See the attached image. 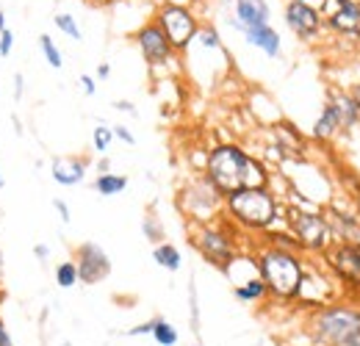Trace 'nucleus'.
I'll use <instances>...</instances> for the list:
<instances>
[{"instance_id": "nucleus-33", "label": "nucleus", "mask_w": 360, "mask_h": 346, "mask_svg": "<svg viewBox=\"0 0 360 346\" xmlns=\"http://www.w3.org/2000/svg\"><path fill=\"white\" fill-rule=\"evenodd\" d=\"M111 130H114V139H120V141H125V144H131V147L136 144V136L125 128V125H114Z\"/></svg>"}, {"instance_id": "nucleus-44", "label": "nucleus", "mask_w": 360, "mask_h": 346, "mask_svg": "<svg viewBox=\"0 0 360 346\" xmlns=\"http://www.w3.org/2000/svg\"><path fill=\"white\" fill-rule=\"evenodd\" d=\"M94 3H100V6H108V3H120V0H94Z\"/></svg>"}, {"instance_id": "nucleus-9", "label": "nucleus", "mask_w": 360, "mask_h": 346, "mask_svg": "<svg viewBox=\"0 0 360 346\" xmlns=\"http://www.w3.org/2000/svg\"><path fill=\"white\" fill-rule=\"evenodd\" d=\"M72 260L78 266V280L84 286H97V283H103L111 274V258H108V252L100 244H94V241L78 244L75 252H72Z\"/></svg>"}, {"instance_id": "nucleus-8", "label": "nucleus", "mask_w": 360, "mask_h": 346, "mask_svg": "<svg viewBox=\"0 0 360 346\" xmlns=\"http://www.w3.org/2000/svg\"><path fill=\"white\" fill-rule=\"evenodd\" d=\"M288 230L291 236L297 238L300 250H311V252H319L327 247L330 241V224H327V217L316 214V211H288Z\"/></svg>"}, {"instance_id": "nucleus-20", "label": "nucleus", "mask_w": 360, "mask_h": 346, "mask_svg": "<svg viewBox=\"0 0 360 346\" xmlns=\"http://www.w3.org/2000/svg\"><path fill=\"white\" fill-rule=\"evenodd\" d=\"M153 260H155L161 269H167V271H178L180 266H183L180 250L175 244H169V241H161V244L153 247Z\"/></svg>"}, {"instance_id": "nucleus-37", "label": "nucleus", "mask_w": 360, "mask_h": 346, "mask_svg": "<svg viewBox=\"0 0 360 346\" xmlns=\"http://www.w3.org/2000/svg\"><path fill=\"white\" fill-rule=\"evenodd\" d=\"M114 108H117V111H122V114L136 117V105L131 103V100H117V103H114Z\"/></svg>"}, {"instance_id": "nucleus-13", "label": "nucleus", "mask_w": 360, "mask_h": 346, "mask_svg": "<svg viewBox=\"0 0 360 346\" xmlns=\"http://www.w3.org/2000/svg\"><path fill=\"white\" fill-rule=\"evenodd\" d=\"M86 169H89L86 155H56L50 161V177L64 188L81 186L86 180Z\"/></svg>"}, {"instance_id": "nucleus-25", "label": "nucleus", "mask_w": 360, "mask_h": 346, "mask_svg": "<svg viewBox=\"0 0 360 346\" xmlns=\"http://www.w3.org/2000/svg\"><path fill=\"white\" fill-rule=\"evenodd\" d=\"M53 23H56V28H58L64 37H70V39H75V42L84 39V31H81V25H78V20H75L72 14H56Z\"/></svg>"}, {"instance_id": "nucleus-28", "label": "nucleus", "mask_w": 360, "mask_h": 346, "mask_svg": "<svg viewBox=\"0 0 360 346\" xmlns=\"http://www.w3.org/2000/svg\"><path fill=\"white\" fill-rule=\"evenodd\" d=\"M197 39H200V44H202V47H214V50H219V47H222V42H219V34H217V28H214V25L200 28Z\"/></svg>"}, {"instance_id": "nucleus-15", "label": "nucleus", "mask_w": 360, "mask_h": 346, "mask_svg": "<svg viewBox=\"0 0 360 346\" xmlns=\"http://www.w3.org/2000/svg\"><path fill=\"white\" fill-rule=\"evenodd\" d=\"M330 28L341 34H355L360 37V6L352 0H338V8L330 14Z\"/></svg>"}, {"instance_id": "nucleus-36", "label": "nucleus", "mask_w": 360, "mask_h": 346, "mask_svg": "<svg viewBox=\"0 0 360 346\" xmlns=\"http://www.w3.org/2000/svg\"><path fill=\"white\" fill-rule=\"evenodd\" d=\"M22 94H25V75L17 72L14 75V100H22Z\"/></svg>"}, {"instance_id": "nucleus-29", "label": "nucleus", "mask_w": 360, "mask_h": 346, "mask_svg": "<svg viewBox=\"0 0 360 346\" xmlns=\"http://www.w3.org/2000/svg\"><path fill=\"white\" fill-rule=\"evenodd\" d=\"M188 305H191V330L200 333V307H197V291H194V286H188Z\"/></svg>"}, {"instance_id": "nucleus-39", "label": "nucleus", "mask_w": 360, "mask_h": 346, "mask_svg": "<svg viewBox=\"0 0 360 346\" xmlns=\"http://www.w3.org/2000/svg\"><path fill=\"white\" fill-rule=\"evenodd\" d=\"M94 75H97V81H105V78H108V75H111V67H108V64H100V67H97V72H94Z\"/></svg>"}, {"instance_id": "nucleus-18", "label": "nucleus", "mask_w": 360, "mask_h": 346, "mask_svg": "<svg viewBox=\"0 0 360 346\" xmlns=\"http://www.w3.org/2000/svg\"><path fill=\"white\" fill-rule=\"evenodd\" d=\"M338 128H341V120H338L335 105L330 103V105L321 108V114H319V120H316L314 136L319 139V141H327V139H333V136L338 133Z\"/></svg>"}, {"instance_id": "nucleus-21", "label": "nucleus", "mask_w": 360, "mask_h": 346, "mask_svg": "<svg viewBox=\"0 0 360 346\" xmlns=\"http://www.w3.org/2000/svg\"><path fill=\"white\" fill-rule=\"evenodd\" d=\"M153 341L158 346H175L180 341V335H178V330H175V324H169L164 316H155L153 319Z\"/></svg>"}, {"instance_id": "nucleus-43", "label": "nucleus", "mask_w": 360, "mask_h": 346, "mask_svg": "<svg viewBox=\"0 0 360 346\" xmlns=\"http://www.w3.org/2000/svg\"><path fill=\"white\" fill-rule=\"evenodd\" d=\"M6 28H8V25H6V11H3V8H0V34H3V31H6Z\"/></svg>"}, {"instance_id": "nucleus-17", "label": "nucleus", "mask_w": 360, "mask_h": 346, "mask_svg": "<svg viewBox=\"0 0 360 346\" xmlns=\"http://www.w3.org/2000/svg\"><path fill=\"white\" fill-rule=\"evenodd\" d=\"M233 297L244 305H255V302H264L269 297V291H266V286H264L261 277H250V280H244V283H238L233 288Z\"/></svg>"}, {"instance_id": "nucleus-27", "label": "nucleus", "mask_w": 360, "mask_h": 346, "mask_svg": "<svg viewBox=\"0 0 360 346\" xmlns=\"http://www.w3.org/2000/svg\"><path fill=\"white\" fill-rule=\"evenodd\" d=\"M111 141H114V130L108 125H97L91 130V147H94L97 155H105L111 150Z\"/></svg>"}, {"instance_id": "nucleus-35", "label": "nucleus", "mask_w": 360, "mask_h": 346, "mask_svg": "<svg viewBox=\"0 0 360 346\" xmlns=\"http://www.w3.org/2000/svg\"><path fill=\"white\" fill-rule=\"evenodd\" d=\"M34 258L39 260V263H47V260H50V247L42 244V241H39V244H34Z\"/></svg>"}, {"instance_id": "nucleus-4", "label": "nucleus", "mask_w": 360, "mask_h": 346, "mask_svg": "<svg viewBox=\"0 0 360 346\" xmlns=\"http://www.w3.org/2000/svg\"><path fill=\"white\" fill-rule=\"evenodd\" d=\"M225 211L244 230H271L277 222V200L266 186L241 188L225 197Z\"/></svg>"}, {"instance_id": "nucleus-1", "label": "nucleus", "mask_w": 360, "mask_h": 346, "mask_svg": "<svg viewBox=\"0 0 360 346\" xmlns=\"http://www.w3.org/2000/svg\"><path fill=\"white\" fill-rule=\"evenodd\" d=\"M205 177L214 183V188L222 197L241 191V188L266 186V169L238 144H217L208 153Z\"/></svg>"}, {"instance_id": "nucleus-14", "label": "nucleus", "mask_w": 360, "mask_h": 346, "mask_svg": "<svg viewBox=\"0 0 360 346\" xmlns=\"http://www.w3.org/2000/svg\"><path fill=\"white\" fill-rule=\"evenodd\" d=\"M269 17L271 11L266 0H236V17L230 20V25L244 34L247 28L269 25Z\"/></svg>"}, {"instance_id": "nucleus-34", "label": "nucleus", "mask_w": 360, "mask_h": 346, "mask_svg": "<svg viewBox=\"0 0 360 346\" xmlns=\"http://www.w3.org/2000/svg\"><path fill=\"white\" fill-rule=\"evenodd\" d=\"M153 333V319L150 321H144V324H136V327H131L125 335H131V338H139V335H150Z\"/></svg>"}, {"instance_id": "nucleus-30", "label": "nucleus", "mask_w": 360, "mask_h": 346, "mask_svg": "<svg viewBox=\"0 0 360 346\" xmlns=\"http://www.w3.org/2000/svg\"><path fill=\"white\" fill-rule=\"evenodd\" d=\"M11 50H14V31L6 28V31L0 34V58H8Z\"/></svg>"}, {"instance_id": "nucleus-3", "label": "nucleus", "mask_w": 360, "mask_h": 346, "mask_svg": "<svg viewBox=\"0 0 360 346\" xmlns=\"http://www.w3.org/2000/svg\"><path fill=\"white\" fill-rule=\"evenodd\" d=\"M319 346H360V310L349 305H324L311 319Z\"/></svg>"}, {"instance_id": "nucleus-38", "label": "nucleus", "mask_w": 360, "mask_h": 346, "mask_svg": "<svg viewBox=\"0 0 360 346\" xmlns=\"http://www.w3.org/2000/svg\"><path fill=\"white\" fill-rule=\"evenodd\" d=\"M0 346H14V341H11V333H8L6 321H3V316H0Z\"/></svg>"}, {"instance_id": "nucleus-31", "label": "nucleus", "mask_w": 360, "mask_h": 346, "mask_svg": "<svg viewBox=\"0 0 360 346\" xmlns=\"http://www.w3.org/2000/svg\"><path fill=\"white\" fill-rule=\"evenodd\" d=\"M53 208H56V214H58V219H61L64 224H70V222H72V211H70V205H67L61 197H56V200H53Z\"/></svg>"}, {"instance_id": "nucleus-12", "label": "nucleus", "mask_w": 360, "mask_h": 346, "mask_svg": "<svg viewBox=\"0 0 360 346\" xmlns=\"http://www.w3.org/2000/svg\"><path fill=\"white\" fill-rule=\"evenodd\" d=\"M285 25L300 37V39H314L321 28V17H319V8L308 6V3H288L285 6Z\"/></svg>"}, {"instance_id": "nucleus-41", "label": "nucleus", "mask_w": 360, "mask_h": 346, "mask_svg": "<svg viewBox=\"0 0 360 346\" xmlns=\"http://www.w3.org/2000/svg\"><path fill=\"white\" fill-rule=\"evenodd\" d=\"M3 277H6V260H3V250H0V286H3Z\"/></svg>"}, {"instance_id": "nucleus-23", "label": "nucleus", "mask_w": 360, "mask_h": 346, "mask_svg": "<svg viewBox=\"0 0 360 346\" xmlns=\"http://www.w3.org/2000/svg\"><path fill=\"white\" fill-rule=\"evenodd\" d=\"M53 280H56V286L58 288H75L81 280H78V266H75V260H61L58 266H56V271H53Z\"/></svg>"}, {"instance_id": "nucleus-5", "label": "nucleus", "mask_w": 360, "mask_h": 346, "mask_svg": "<svg viewBox=\"0 0 360 346\" xmlns=\"http://www.w3.org/2000/svg\"><path fill=\"white\" fill-rule=\"evenodd\" d=\"M191 244L202 255L205 263H211V266H217L222 271H230V266L236 263V238H233L230 230L219 227V224L202 222L191 233Z\"/></svg>"}, {"instance_id": "nucleus-11", "label": "nucleus", "mask_w": 360, "mask_h": 346, "mask_svg": "<svg viewBox=\"0 0 360 346\" xmlns=\"http://www.w3.org/2000/svg\"><path fill=\"white\" fill-rule=\"evenodd\" d=\"M327 260H330L333 271H335L344 283L358 286L360 288V244H352V241L335 244V247L327 252Z\"/></svg>"}, {"instance_id": "nucleus-2", "label": "nucleus", "mask_w": 360, "mask_h": 346, "mask_svg": "<svg viewBox=\"0 0 360 346\" xmlns=\"http://www.w3.org/2000/svg\"><path fill=\"white\" fill-rule=\"evenodd\" d=\"M258 277L264 280L269 297L277 300H294L302 294L305 286V269L302 260L294 250H283V247H264L255 258Z\"/></svg>"}, {"instance_id": "nucleus-42", "label": "nucleus", "mask_w": 360, "mask_h": 346, "mask_svg": "<svg viewBox=\"0 0 360 346\" xmlns=\"http://www.w3.org/2000/svg\"><path fill=\"white\" fill-rule=\"evenodd\" d=\"M352 100H355V105H358V111H360V86H355L352 89V94H349Z\"/></svg>"}, {"instance_id": "nucleus-24", "label": "nucleus", "mask_w": 360, "mask_h": 346, "mask_svg": "<svg viewBox=\"0 0 360 346\" xmlns=\"http://www.w3.org/2000/svg\"><path fill=\"white\" fill-rule=\"evenodd\" d=\"M39 50H42L45 61L53 70H61V67H64V53L58 50V44H56V39H53L50 34H42V37H39Z\"/></svg>"}, {"instance_id": "nucleus-22", "label": "nucleus", "mask_w": 360, "mask_h": 346, "mask_svg": "<svg viewBox=\"0 0 360 346\" xmlns=\"http://www.w3.org/2000/svg\"><path fill=\"white\" fill-rule=\"evenodd\" d=\"M333 105H335V111H338L341 128H352V125H358L360 111H358V105H355V100H352L349 94H344V97H335V100H333Z\"/></svg>"}, {"instance_id": "nucleus-19", "label": "nucleus", "mask_w": 360, "mask_h": 346, "mask_svg": "<svg viewBox=\"0 0 360 346\" xmlns=\"http://www.w3.org/2000/svg\"><path fill=\"white\" fill-rule=\"evenodd\" d=\"M128 188V177L125 174H117V172H105V174H97L94 177V191L100 197H117Z\"/></svg>"}, {"instance_id": "nucleus-48", "label": "nucleus", "mask_w": 360, "mask_h": 346, "mask_svg": "<svg viewBox=\"0 0 360 346\" xmlns=\"http://www.w3.org/2000/svg\"><path fill=\"white\" fill-rule=\"evenodd\" d=\"M225 3H230V0H225Z\"/></svg>"}, {"instance_id": "nucleus-10", "label": "nucleus", "mask_w": 360, "mask_h": 346, "mask_svg": "<svg viewBox=\"0 0 360 346\" xmlns=\"http://www.w3.org/2000/svg\"><path fill=\"white\" fill-rule=\"evenodd\" d=\"M134 39H136V44H139L141 58H144L150 67H164V64H169L172 56H175L172 44L167 42V37H164V31L155 25V20H153V23H144V25L136 31Z\"/></svg>"}, {"instance_id": "nucleus-47", "label": "nucleus", "mask_w": 360, "mask_h": 346, "mask_svg": "<svg viewBox=\"0 0 360 346\" xmlns=\"http://www.w3.org/2000/svg\"><path fill=\"white\" fill-rule=\"evenodd\" d=\"M194 346H202V344H194Z\"/></svg>"}, {"instance_id": "nucleus-16", "label": "nucleus", "mask_w": 360, "mask_h": 346, "mask_svg": "<svg viewBox=\"0 0 360 346\" xmlns=\"http://www.w3.org/2000/svg\"><path fill=\"white\" fill-rule=\"evenodd\" d=\"M244 37H247V42L252 44V47H258V50H264V56H269V58H277L280 56V34L271 28V25H258V28H247L244 31Z\"/></svg>"}, {"instance_id": "nucleus-40", "label": "nucleus", "mask_w": 360, "mask_h": 346, "mask_svg": "<svg viewBox=\"0 0 360 346\" xmlns=\"http://www.w3.org/2000/svg\"><path fill=\"white\" fill-rule=\"evenodd\" d=\"M97 172H100V174L111 172V161H108V158H105V155H103V158H100V161H97Z\"/></svg>"}, {"instance_id": "nucleus-46", "label": "nucleus", "mask_w": 360, "mask_h": 346, "mask_svg": "<svg viewBox=\"0 0 360 346\" xmlns=\"http://www.w3.org/2000/svg\"><path fill=\"white\" fill-rule=\"evenodd\" d=\"M294 3H308V6H314L316 0H294Z\"/></svg>"}, {"instance_id": "nucleus-6", "label": "nucleus", "mask_w": 360, "mask_h": 346, "mask_svg": "<svg viewBox=\"0 0 360 346\" xmlns=\"http://www.w3.org/2000/svg\"><path fill=\"white\" fill-rule=\"evenodd\" d=\"M155 25L164 31V37H167V42L172 44V50L178 53V50H186L188 44L197 39V34H200V23H197V17L186 8V6H180V3H164L161 8H158V14H155Z\"/></svg>"}, {"instance_id": "nucleus-26", "label": "nucleus", "mask_w": 360, "mask_h": 346, "mask_svg": "<svg viewBox=\"0 0 360 346\" xmlns=\"http://www.w3.org/2000/svg\"><path fill=\"white\" fill-rule=\"evenodd\" d=\"M141 233H144V238H147L150 244H161V241L167 238L164 224H161V219L155 217V214H147V217H144V222H141Z\"/></svg>"}, {"instance_id": "nucleus-45", "label": "nucleus", "mask_w": 360, "mask_h": 346, "mask_svg": "<svg viewBox=\"0 0 360 346\" xmlns=\"http://www.w3.org/2000/svg\"><path fill=\"white\" fill-rule=\"evenodd\" d=\"M6 188V177H3V169H0V191Z\"/></svg>"}, {"instance_id": "nucleus-7", "label": "nucleus", "mask_w": 360, "mask_h": 346, "mask_svg": "<svg viewBox=\"0 0 360 346\" xmlns=\"http://www.w3.org/2000/svg\"><path fill=\"white\" fill-rule=\"evenodd\" d=\"M180 208L197 222H208V219L217 217V211L225 205V197L214 188V183L202 174V177H194L191 183H186L180 188L178 197Z\"/></svg>"}, {"instance_id": "nucleus-32", "label": "nucleus", "mask_w": 360, "mask_h": 346, "mask_svg": "<svg viewBox=\"0 0 360 346\" xmlns=\"http://www.w3.org/2000/svg\"><path fill=\"white\" fill-rule=\"evenodd\" d=\"M78 86H81V91H84L86 97H94V94H97V81H94L91 75H81V78H78Z\"/></svg>"}]
</instances>
